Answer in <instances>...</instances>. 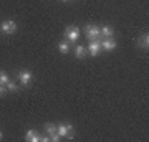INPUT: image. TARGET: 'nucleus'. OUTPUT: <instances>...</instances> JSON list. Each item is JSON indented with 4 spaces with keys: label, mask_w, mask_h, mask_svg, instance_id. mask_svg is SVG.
<instances>
[{
    "label": "nucleus",
    "mask_w": 149,
    "mask_h": 142,
    "mask_svg": "<svg viewBox=\"0 0 149 142\" xmlns=\"http://www.w3.org/2000/svg\"><path fill=\"white\" fill-rule=\"evenodd\" d=\"M85 35L90 42H93V40H101L100 26H96V25H86L85 26Z\"/></svg>",
    "instance_id": "1"
},
{
    "label": "nucleus",
    "mask_w": 149,
    "mask_h": 142,
    "mask_svg": "<svg viewBox=\"0 0 149 142\" xmlns=\"http://www.w3.org/2000/svg\"><path fill=\"white\" fill-rule=\"evenodd\" d=\"M45 132H47V136L50 137V141H53V142H58L61 137H60V134L56 132V126L55 124H45Z\"/></svg>",
    "instance_id": "2"
},
{
    "label": "nucleus",
    "mask_w": 149,
    "mask_h": 142,
    "mask_svg": "<svg viewBox=\"0 0 149 142\" xmlns=\"http://www.w3.org/2000/svg\"><path fill=\"white\" fill-rule=\"evenodd\" d=\"M65 37H66V40H70L71 43H74L76 40H78V37H80V30H78V26H68L66 30H65Z\"/></svg>",
    "instance_id": "3"
},
{
    "label": "nucleus",
    "mask_w": 149,
    "mask_h": 142,
    "mask_svg": "<svg viewBox=\"0 0 149 142\" xmlns=\"http://www.w3.org/2000/svg\"><path fill=\"white\" fill-rule=\"evenodd\" d=\"M0 30H2L3 33H7V35H12V33L17 32V23L13 20H5V21H2Z\"/></svg>",
    "instance_id": "4"
},
{
    "label": "nucleus",
    "mask_w": 149,
    "mask_h": 142,
    "mask_svg": "<svg viewBox=\"0 0 149 142\" xmlns=\"http://www.w3.org/2000/svg\"><path fill=\"white\" fill-rule=\"evenodd\" d=\"M17 79H18V81H20L23 86H28V84L32 83L33 74L30 73V71H27V69H25V71H20V73L17 74Z\"/></svg>",
    "instance_id": "5"
},
{
    "label": "nucleus",
    "mask_w": 149,
    "mask_h": 142,
    "mask_svg": "<svg viewBox=\"0 0 149 142\" xmlns=\"http://www.w3.org/2000/svg\"><path fill=\"white\" fill-rule=\"evenodd\" d=\"M100 51H101V42H100V40L90 42V45H88V53H90L91 56H98Z\"/></svg>",
    "instance_id": "6"
},
{
    "label": "nucleus",
    "mask_w": 149,
    "mask_h": 142,
    "mask_svg": "<svg viewBox=\"0 0 149 142\" xmlns=\"http://www.w3.org/2000/svg\"><path fill=\"white\" fill-rule=\"evenodd\" d=\"M101 48H104L106 51H113V50L116 48V42H114L113 38H103V42H101Z\"/></svg>",
    "instance_id": "7"
},
{
    "label": "nucleus",
    "mask_w": 149,
    "mask_h": 142,
    "mask_svg": "<svg viewBox=\"0 0 149 142\" xmlns=\"http://www.w3.org/2000/svg\"><path fill=\"white\" fill-rule=\"evenodd\" d=\"M138 46L141 48V50H146V51H148V48H149V35L148 33H144V35H141V37L138 38Z\"/></svg>",
    "instance_id": "8"
},
{
    "label": "nucleus",
    "mask_w": 149,
    "mask_h": 142,
    "mask_svg": "<svg viewBox=\"0 0 149 142\" xmlns=\"http://www.w3.org/2000/svg\"><path fill=\"white\" fill-rule=\"evenodd\" d=\"M25 141H30V142H40V136L35 129H28L27 134H25Z\"/></svg>",
    "instance_id": "9"
},
{
    "label": "nucleus",
    "mask_w": 149,
    "mask_h": 142,
    "mask_svg": "<svg viewBox=\"0 0 149 142\" xmlns=\"http://www.w3.org/2000/svg\"><path fill=\"white\" fill-rule=\"evenodd\" d=\"M100 32H101V38H113V35H114V30L108 25L100 28Z\"/></svg>",
    "instance_id": "10"
},
{
    "label": "nucleus",
    "mask_w": 149,
    "mask_h": 142,
    "mask_svg": "<svg viewBox=\"0 0 149 142\" xmlns=\"http://www.w3.org/2000/svg\"><path fill=\"white\" fill-rule=\"evenodd\" d=\"M74 56H76V58H80V60H83L86 56V48L81 46V45H78V46L74 48Z\"/></svg>",
    "instance_id": "11"
},
{
    "label": "nucleus",
    "mask_w": 149,
    "mask_h": 142,
    "mask_svg": "<svg viewBox=\"0 0 149 142\" xmlns=\"http://www.w3.org/2000/svg\"><path fill=\"white\" fill-rule=\"evenodd\" d=\"M5 86H7V91H8V93H15V91H18L17 83L15 81H12V79H8V83H7Z\"/></svg>",
    "instance_id": "12"
},
{
    "label": "nucleus",
    "mask_w": 149,
    "mask_h": 142,
    "mask_svg": "<svg viewBox=\"0 0 149 142\" xmlns=\"http://www.w3.org/2000/svg\"><path fill=\"white\" fill-rule=\"evenodd\" d=\"M58 50H60V53H63V55H66V53L70 51V45L66 42H61L58 45Z\"/></svg>",
    "instance_id": "13"
},
{
    "label": "nucleus",
    "mask_w": 149,
    "mask_h": 142,
    "mask_svg": "<svg viewBox=\"0 0 149 142\" xmlns=\"http://www.w3.org/2000/svg\"><path fill=\"white\" fill-rule=\"evenodd\" d=\"M8 74L5 73V71H0V84H3V86H5L7 83H8Z\"/></svg>",
    "instance_id": "14"
},
{
    "label": "nucleus",
    "mask_w": 149,
    "mask_h": 142,
    "mask_svg": "<svg viewBox=\"0 0 149 142\" xmlns=\"http://www.w3.org/2000/svg\"><path fill=\"white\" fill-rule=\"evenodd\" d=\"M7 93H8V91H7V86H3V84H0V98H2V96H5Z\"/></svg>",
    "instance_id": "15"
},
{
    "label": "nucleus",
    "mask_w": 149,
    "mask_h": 142,
    "mask_svg": "<svg viewBox=\"0 0 149 142\" xmlns=\"http://www.w3.org/2000/svg\"><path fill=\"white\" fill-rule=\"evenodd\" d=\"M40 141H42V142H48V141H50V137H48V136H40Z\"/></svg>",
    "instance_id": "16"
},
{
    "label": "nucleus",
    "mask_w": 149,
    "mask_h": 142,
    "mask_svg": "<svg viewBox=\"0 0 149 142\" xmlns=\"http://www.w3.org/2000/svg\"><path fill=\"white\" fill-rule=\"evenodd\" d=\"M2 137H3V134H2V131H0V139H2Z\"/></svg>",
    "instance_id": "17"
}]
</instances>
